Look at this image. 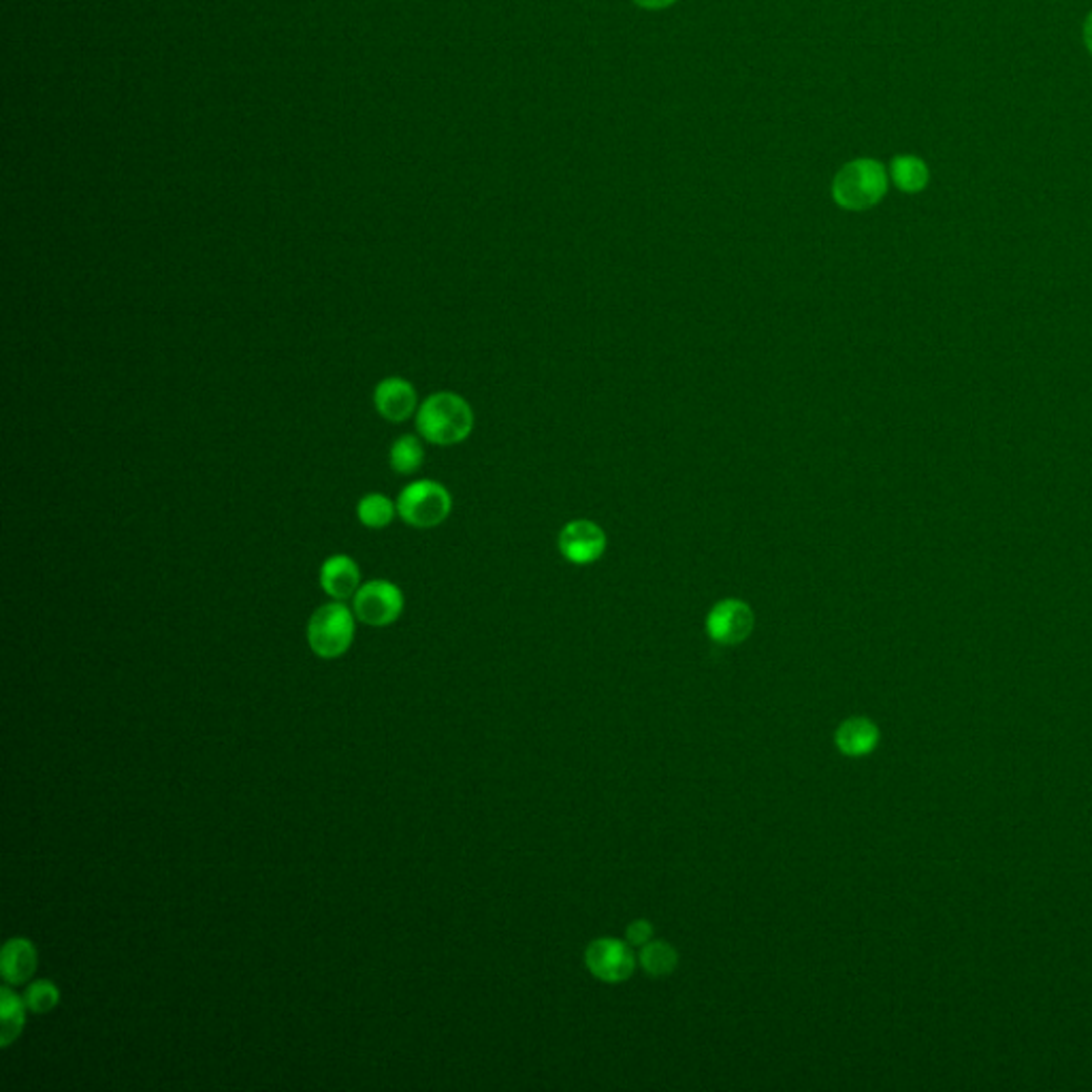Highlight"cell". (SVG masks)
Here are the masks:
<instances>
[{
    "mask_svg": "<svg viewBox=\"0 0 1092 1092\" xmlns=\"http://www.w3.org/2000/svg\"><path fill=\"white\" fill-rule=\"evenodd\" d=\"M474 429V410L465 398L452 391L429 396L417 410V431L436 446H454L470 438Z\"/></svg>",
    "mask_w": 1092,
    "mask_h": 1092,
    "instance_id": "6da1fadb",
    "label": "cell"
},
{
    "mask_svg": "<svg viewBox=\"0 0 1092 1092\" xmlns=\"http://www.w3.org/2000/svg\"><path fill=\"white\" fill-rule=\"evenodd\" d=\"M888 193V174L879 161L857 159L847 163L832 182V197L838 207L863 211L877 205Z\"/></svg>",
    "mask_w": 1092,
    "mask_h": 1092,
    "instance_id": "7a4b0ae2",
    "label": "cell"
},
{
    "mask_svg": "<svg viewBox=\"0 0 1092 1092\" xmlns=\"http://www.w3.org/2000/svg\"><path fill=\"white\" fill-rule=\"evenodd\" d=\"M355 610L340 600L319 606L307 623L309 649L323 660L344 655L355 641Z\"/></svg>",
    "mask_w": 1092,
    "mask_h": 1092,
    "instance_id": "3957f363",
    "label": "cell"
},
{
    "mask_svg": "<svg viewBox=\"0 0 1092 1092\" xmlns=\"http://www.w3.org/2000/svg\"><path fill=\"white\" fill-rule=\"evenodd\" d=\"M396 504L404 523L417 529L438 527L452 512V498L448 489L442 483L429 479L406 485Z\"/></svg>",
    "mask_w": 1092,
    "mask_h": 1092,
    "instance_id": "277c9868",
    "label": "cell"
},
{
    "mask_svg": "<svg viewBox=\"0 0 1092 1092\" xmlns=\"http://www.w3.org/2000/svg\"><path fill=\"white\" fill-rule=\"evenodd\" d=\"M404 604L406 600L402 589L384 579L361 585L352 598V610L357 619L371 628L393 626L404 612Z\"/></svg>",
    "mask_w": 1092,
    "mask_h": 1092,
    "instance_id": "5b68a950",
    "label": "cell"
},
{
    "mask_svg": "<svg viewBox=\"0 0 1092 1092\" xmlns=\"http://www.w3.org/2000/svg\"><path fill=\"white\" fill-rule=\"evenodd\" d=\"M558 546L568 564L589 566L602 560V555L606 553L608 538L598 523L589 519H574L560 529Z\"/></svg>",
    "mask_w": 1092,
    "mask_h": 1092,
    "instance_id": "8992f818",
    "label": "cell"
},
{
    "mask_svg": "<svg viewBox=\"0 0 1092 1092\" xmlns=\"http://www.w3.org/2000/svg\"><path fill=\"white\" fill-rule=\"evenodd\" d=\"M755 628V614L751 606L736 598L717 602L707 614V634L717 645L734 647L745 643Z\"/></svg>",
    "mask_w": 1092,
    "mask_h": 1092,
    "instance_id": "52a82bcc",
    "label": "cell"
},
{
    "mask_svg": "<svg viewBox=\"0 0 1092 1092\" xmlns=\"http://www.w3.org/2000/svg\"><path fill=\"white\" fill-rule=\"evenodd\" d=\"M587 969L602 982L619 984L632 977L636 969V956L628 944L619 939H595L585 952Z\"/></svg>",
    "mask_w": 1092,
    "mask_h": 1092,
    "instance_id": "ba28073f",
    "label": "cell"
},
{
    "mask_svg": "<svg viewBox=\"0 0 1092 1092\" xmlns=\"http://www.w3.org/2000/svg\"><path fill=\"white\" fill-rule=\"evenodd\" d=\"M373 406L388 423H404L419 410L417 388L400 376L384 378L373 391Z\"/></svg>",
    "mask_w": 1092,
    "mask_h": 1092,
    "instance_id": "9c48e42d",
    "label": "cell"
},
{
    "mask_svg": "<svg viewBox=\"0 0 1092 1092\" xmlns=\"http://www.w3.org/2000/svg\"><path fill=\"white\" fill-rule=\"evenodd\" d=\"M321 587L333 600H348L361 587V568L350 555H331L321 566Z\"/></svg>",
    "mask_w": 1092,
    "mask_h": 1092,
    "instance_id": "30bf717a",
    "label": "cell"
},
{
    "mask_svg": "<svg viewBox=\"0 0 1092 1092\" xmlns=\"http://www.w3.org/2000/svg\"><path fill=\"white\" fill-rule=\"evenodd\" d=\"M836 747L845 755L861 757L871 753L879 743V730L873 722L865 717H851L843 722L834 734Z\"/></svg>",
    "mask_w": 1092,
    "mask_h": 1092,
    "instance_id": "8fae6325",
    "label": "cell"
},
{
    "mask_svg": "<svg viewBox=\"0 0 1092 1092\" xmlns=\"http://www.w3.org/2000/svg\"><path fill=\"white\" fill-rule=\"evenodd\" d=\"M37 971V950L24 939H9L3 948V977L9 986H20L28 982Z\"/></svg>",
    "mask_w": 1092,
    "mask_h": 1092,
    "instance_id": "7c38bea8",
    "label": "cell"
},
{
    "mask_svg": "<svg viewBox=\"0 0 1092 1092\" xmlns=\"http://www.w3.org/2000/svg\"><path fill=\"white\" fill-rule=\"evenodd\" d=\"M26 1003L9 986L0 990V1046L9 1048L24 1031Z\"/></svg>",
    "mask_w": 1092,
    "mask_h": 1092,
    "instance_id": "4fadbf2b",
    "label": "cell"
},
{
    "mask_svg": "<svg viewBox=\"0 0 1092 1092\" xmlns=\"http://www.w3.org/2000/svg\"><path fill=\"white\" fill-rule=\"evenodd\" d=\"M388 463H391V467L398 474H404V477L419 472L421 465L425 463V446H423L421 438L410 436V433L398 438L391 444V450H388Z\"/></svg>",
    "mask_w": 1092,
    "mask_h": 1092,
    "instance_id": "5bb4252c",
    "label": "cell"
},
{
    "mask_svg": "<svg viewBox=\"0 0 1092 1092\" xmlns=\"http://www.w3.org/2000/svg\"><path fill=\"white\" fill-rule=\"evenodd\" d=\"M890 174H892L894 184L903 193H911V195L924 190L926 184H928V178H930L926 163L922 159H917V156H911V154L896 156V159L892 161Z\"/></svg>",
    "mask_w": 1092,
    "mask_h": 1092,
    "instance_id": "9a60e30c",
    "label": "cell"
},
{
    "mask_svg": "<svg viewBox=\"0 0 1092 1092\" xmlns=\"http://www.w3.org/2000/svg\"><path fill=\"white\" fill-rule=\"evenodd\" d=\"M398 504L382 493H367L357 504V517L367 529H384L393 523Z\"/></svg>",
    "mask_w": 1092,
    "mask_h": 1092,
    "instance_id": "2e32d148",
    "label": "cell"
},
{
    "mask_svg": "<svg viewBox=\"0 0 1092 1092\" xmlns=\"http://www.w3.org/2000/svg\"><path fill=\"white\" fill-rule=\"evenodd\" d=\"M641 965L651 977H666L676 969L679 954L672 946L664 942H651L643 946Z\"/></svg>",
    "mask_w": 1092,
    "mask_h": 1092,
    "instance_id": "e0dca14e",
    "label": "cell"
},
{
    "mask_svg": "<svg viewBox=\"0 0 1092 1092\" xmlns=\"http://www.w3.org/2000/svg\"><path fill=\"white\" fill-rule=\"evenodd\" d=\"M24 1003L31 1013H47V1011L56 1009V1005L60 1003L58 986L47 979H39L28 986V990L24 994Z\"/></svg>",
    "mask_w": 1092,
    "mask_h": 1092,
    "instance_id": "ac0fdd59",
    "label": "cell"
},
{
    "mask_svg": "<svg viewBox=\"0 0 1092 1092\" xmlns=\"http://www.w3.org/2000/svg\"><path fill=\"white\" fill-rule=\"evenodd\" d=\"M628 942L632 946H645L653 937V926L647 919H636L628 926Z\"/></svg>",
    "mask_w": 1092,
    "mask_h": 1092,
    "instance_id": "d6986e66",
    "label": "cell"
},
{
    "mask_svg": "<svg viewBox=\"0 0 1092 1092\" xmlns=\"http://www.w3.org/2000/svg\"><path fill=\"white\" fill-rule=\"evenodd\" d=\"M634 3L645 9H666L674 3V0H634Z\"/></svg>",
    "mask_w": 1092,
    "mask_h": 1092,
    "instance_id": "ffe728a7",
    "label": "cell"
},
{
    "mask_svg": "<svg viewBox=\"0 0 1092 1092\" xmlns=\"http://www.w3.org/2000/svg\"><path fill=\"white\" fill-rule=\"evenodd\" d=\"M1084 43H1086V49L1092 56V12L1088 14V18L1084 22Z\"/></svg>",
    "mask_w": 1092,
    "mask_h": 1092,
    "instance_id": "44dd1931",
    "label": "cell"
}]
</instances>
